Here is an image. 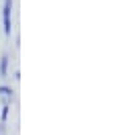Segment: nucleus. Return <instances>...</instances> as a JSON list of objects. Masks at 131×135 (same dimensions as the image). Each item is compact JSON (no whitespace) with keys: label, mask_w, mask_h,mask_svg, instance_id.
<instances>
[{"label":"nucleus","mask_w":131,"mask_h":135,"mask_svg":"<svg viewBox=\"0 0 131 135\" xmlns=\"http://www.w3.org/2000/svg\"><path fill=\"white\" fill-rule=\"evenodd\" d=\"M8 110H10V104H8V102H4V107H2V123L8 119Z\"/></svg>","instance_id":"nucleus-4"},{"label":"nucleus","mask_w":131,"mask_h":135,"mask_svg":"<svg viewBox=\"0 0 131 135\" xmlns=\"http://www.w3.org/2000/svg\"><path fill=\"white\" fill-rule=\"evenodd\" d=\"M0 94L4 96V102L10 104V98H12V88H8V86H0Z\"/></svg>","instance_id":"nucleus-3"},{"label":"nucleus","mask_w":131,"mask_h":135,"mask_svg":"<svg viewBox=\"0 0 131 135\" xmlns=\"http://www.w3.org/2000/svg\"><path fill=\"white\" fill-rule=\"evenodd\" d=\"M10 10H12V0H4V8H2V21H4V35H10Z\"/></svg>","instance_id":"nucleus-1"},{"label":"nucleus","mask_w":131,"mask_h":135,"mask_svg":"<svg viewBox=\"0 0 131 135\" xmlns=\"http://www.w3.org/2000/svg\"><path fill=\"white\" fill-rule=\"evenodd\" d=\"M6 74H8V55L4 53L0 59V76H6Z\"/></svg>","instance_id":"nucleus-2"}]
</instances>
